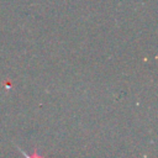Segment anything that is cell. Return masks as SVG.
Here are the masks:
<instances>
[{
  "instance_id": "cell-1",
  "label": "cell",
  "mask_w": 158,
  "mask_h": 158,
  "mask_svg": "<svg viewBox=\"0 0 158 158\" xmlns=\"http://www.w3.org/2000/svg\"><path fill=\"white\" fill-rule=\"evenodd\" d=\"M17 149H19V151H20V152L23 154V157H25V158H44L43 156H41V154H40V153H37V152H33L32 154H28V153L23 152V151H22L20 147H17Z\"/></svg>"
}]
</instances>
